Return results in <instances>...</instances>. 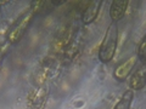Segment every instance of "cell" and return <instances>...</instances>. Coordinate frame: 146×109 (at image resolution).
Segmentation results:
<instances>
[{"label":"cell","instance_id":"8","mask_svg":"<svg viewBox=\"0 0 146 109\" xmlns=\"http://www.w3.org/2000/svg\"><path fill=\"white\" fill-rule=\"evenodd\" d=\"M138 57L140 58V61L145 63L146 60V36H144L141 43L139 45V49H138Z\"/></svg>","mask_w":146,"mask_h":109},{"label":"cell","instance_id":"10","mask_svg":"<svg viewBox=\"0 0 146 109\" xmlns=\"http://www.w3.org/2000/svg\"><path fill=\"white\" fill-rule=\"evenodd\" d=\"M51 3L54 4V5H62V4L65 3V0H58V1H57V0H52Z\"/></svg>","mask_w":146,"mask_h":109},{"label":"cell","instance_id":"1","mask_svg":"<svg viewBox=\"0 0 146 109\" xmlns=\"http://www.w3.org/2000/svg\"><path fill=\"white\" fill-rule=\"evenodd\" d=\"M118 45V26L112 22L105 33L102 43L99 49V60L102 63H108L113 60Z\"/></svg>","mask_w":146,"mask_h":109},{"label":"cell","instance_id":"7","mask_svg":"<svg viewBox=\"0 0 146 109\" xmlns=\"http://www.w3.org/2000/svg\"><path fill=\"white\" fill-rule=\"evenodd\" d=\"M133 99H134L133 90H127L122 95L119 101L116 103V106L113 109H130L131 103H133Z\"/></svg>","mask_w":146,"mask_h":109},{"label":"cell","instance_id":"6","mask_svg":"<svg viewBox=\"0 0 146 109\" xmlns=\"http://www.w3.org/2000/svg\"><path fill=\"white\" fill-rule=\"evenodd\" d=\"M130 89L131 90H136L139 91L141 89L145 87L146 85V75H145V69L144 68H140V69L136 70L133 76L130 78Z\"/></svg>","mask_w":146,"mask_h":109},{"label":"cell","instance_id":"9","mask_svg":"<svg viewBox=\"0 0 146 109\" xmlns=\"http://www.w3.org/2000/svg\"><path fill=\"white\" fill-rule=\"evenodd\" d=\"M9 47H10V43H4L3 45H0V66H1V63H3V60H4V57H5V54L7 52V50Z\"/></svg>","mask_w":146,"mask_h":109},{"label":"cell","instance_id":"5","mask_svg":"<svg viewBox=\"0 0 146 109\" xmlns=\"http://www.w3.org/2000/svg\"><path fill=\"white\" fill-rule=\"evenodd\" d=\"M135 62H136V57L133 56L130 58H128L125 62H123L121 66H118L116 69H115V73H113V76L119 80V81H123L127 79V76L130 74L133 68L135 67Z\"/></svg>","mask_w":146,"mask_h":109},{"label":"cell","instance_id":"2","mask_svg":"<svg viewBox=\"0 0 146 109\" xmlns=\"http://www.w3.org/2000/svg\"><path fill=\"white\" fill-rule=\"evenodd\" d=\"M33 16H34V10H33V9H31L29 11H27L26 13L22 15V17L16 22L15 26L11 28L10 33H9V36H7V38H9V43H10V44H15V43L20 41V40L23 38V35L26 34L28 27L32 23Z\"/></svg>","mask_w":146,"mask_h":109},{"label":"cell","instance_id":"4","mask_svg":"<svg viewBox=\"0 0 146 109\" xmlns=\"http://www.w3.org/2000/svg\"><path fill=\"white\" fill-rule=\"evenodd\" d=\"M101 5H102V0H93V1L88 4V6L85 7L83 15H82V20H83L84 24H90L96 20Z\"/></svg>","mask_w":146,"mask_h":109},{"label":"cell","instance_id":"3","mask_svg":"<svg viewBox=\"0 0 146 109\" xmlns=\"http://www.w3.org/2000/svg\"><path fill=\"white\" fill-rule=\"evenodd\" d=\"M128 5H129V0H113L110 7V17L113 22L121 21L125 16Z\"/></svg>","mask_w":146,"mask_h":109}]
</instances>
